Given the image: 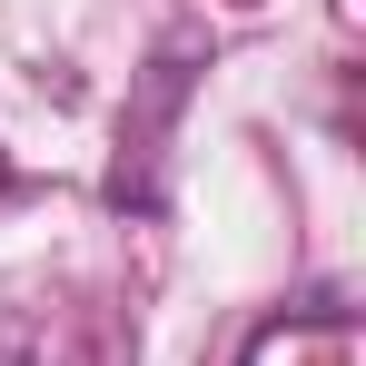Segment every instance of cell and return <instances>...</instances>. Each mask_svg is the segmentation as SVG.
I'll return each instance as SVG.
<instances>
[{
    "label": "cell",
    "instance_id": "7a4b0ae2",
    "mask_svg": "<svg viewBox=\"0 0 366 366\" xmlns=\"http://www.w3.org/2000/svg\"><path fill=\"white\" fill-rule=\"evenodd\" d=\"M10 179H20V169H10V149H0V198H10Z\"/></svg>",
    "mask_w": 366,
    "mask_h": 366
},
{
    "label": "cell",
    "instance_id": "6da1fadb",
    "mask_svg": "<svg viewBox=\"0 0 366 366\" xmlns=\"http://www.w3.org/2000/svg\"><path fill=\"white\" fill-rule=\"evenodd\" d=\"M0 366H79L50 307H0Z\"/></svg>",
    "mask_w": 366,
    "mask_h": 366
}]
</instances>
